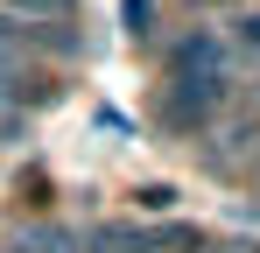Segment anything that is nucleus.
Returning <instances> with one entry per match:
<instances>
[{
    "mask_svg": "<svg viewBox=\"0 0 260 253\" xmlns=\"http://www.w3.org/2000/svg\"><path fill=\"white\" fill-rule=\"evenodd\" d=\"M169 84L176 91H204V99H232V49L218 28H183L169 42Z\"/></svg>",
    "mask_w": 260,
    "mask_h": 253,
    "instance_id": "1",
    "label": "nucleus"
},
{
    "mask_svg": "<svg viewBox=\"0 0 260 253\" xmlns=\"http://www.w3.org/2000/svg\"><path fill=\"white\" fill-rule=\"evenodd\" d=\"M232 36H239V49H253V56H260V14H239Z\"/></svg>",
    "mask_w": 260,
    "mask_h": 253,
    "instance_id": "4",
    "label": "nucleus"
},
{
    "mask_svg": "<svg viewBox=\"0 0 260 253\" xmlns=\"http://www.w3.org/2000/svg\"><path fill=\"white\" fill-rule=\"evenodd\" d=\"M7 253H85L78 232H63V225H36V232H21Z\"/></svg>",
    "mask_w": 260,
    "mask_h": 253,
    "instance_id": "3",
    "label": "nucleus"
},
{
    "mask_svg": "<svg viewBox=\"0 0 260 253\" xmlns=\"http://www.w3.org/2000/svg\"><path fill=\"white\" fill-rule=\"evenodd\" d=\"M7 7H21V14H71V0H7Z\"/></svg>",
    "mask_w": 260,
    "mask_h": 253,
    "instance_id": "5",
    "label": "nucleus"
},
{
    "mask_svg": "<svg viewBox=\"0 0 260 253\" xmlns=\"http://www.w3.org/2000/svg\"><path fill=\"white\" fill-rule=\"evenodd\" d=\"M0 42H21V28H14V21H7V14H0Z\"/></svg>",
    "mask_w": 260,
    "mask_h": 253,
    "instance_id": "6",
    "label": "nucleus"
},
{
    "mask_svg": "<svg viewBox=\"0 0 260 253\" xmlns=\"http://www.w3.org/2000/svg\"><path fill=\"white\" fill-rule=\"evenodd\" d=\"M155 246H197L190 232H141V225H99L85 253H155Z\"/></svg>",
    "mask_w": 260,
    "mask_h": 253,
    "instance_id": "2",
    "label": "nucleus"
}]
</instances>
